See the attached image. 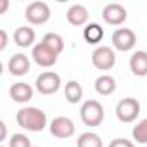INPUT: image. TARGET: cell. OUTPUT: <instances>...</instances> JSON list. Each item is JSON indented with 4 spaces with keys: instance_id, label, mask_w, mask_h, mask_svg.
Instances as JSON below:
<instances>
[{
    "instance_id": "13",
    "label": "cell",
    "mask_w": 147,
    "mask_h": 147,
    "mask_svg": "<svg viewBox=\"0 0 147 147\" xmlns=\"http://www.w3.org/2000/svg\"><path fill=\"white\" fill-rule=\"evenodd\" d=\"M66 19L69 24L73 26H83L87 21H88V11L87 7L80 5V4H75V5H71L66 12Z\"/></svg>"
},
{
    "instance_id": "23",
    "label": "cell",
    "mask_w": 147,
    "mask_h": 147,
    "mask_svg": "<svg viewBox=\"0 0 147 147\" xmlns=\"http://www.w3.org/2000/svg\"><path fill=\"white\" fill-rule=\"evenodd\" d=\"M109 147H135V144L128 138H114V140H111Z\"/></svg>"
},
{
    "instance_id": "15",
    "label": "cell",
    "mask_w": 147,
    "mask_h": 147,
    "mask_svg": "<svg viewBox=\"0 0 147 147\" xmlns=\"http://www.w3.org/2000/svg\"><path fill=\"white\" fill-rule=\"evenodd\" d=\"M36 38V33L33 28H28V26H19L16 31H14V42L18 47L21 49H26V47H31L33 42Z\"/></svg>"
},
{
    "instance_id": "6",
    "label": "cell",
    "mask_w": 147,
    "mask_h": 147,
    "mask_svg": "<svg viewBox=\"0 0 147 147\" xmlns=\"http://www.w3.org/2000/svg\"><path fill=\"white\" fill-rule=\"evenodd\" d=\"M92 64L94 67L100 69V71H107V69H113L114 64H116V54L111 47H97L94 52H92Z\"/></svg>"
},
{
    "instance_id": "12",
    "label": "cell",
    "mask_w": 147,
    "mask_h": 147,
    "mask_svg": "<svg viewBox=\"0 0 147 147\" xmlns=\"http://www.w3.org/2000/svg\"><path fill=\"white\" fill-rule=\"evenodd\" d=\"M9 95L14 102L24 104V102H30L33 99V88L26 82H18L9 88Z\"/></svg>"
},
{
    "instance_id": "11",
    "label": "cell",
    "mask_w": 147,
    "mask_h": 147,
    "mask_svg": "<svg viewBox=\"0 0 147 147\" xmlns=\"http://www.w3.org/2000/svg\"><path fill=\"white\" fill-rule=\"evenodd\" d=\"M7 67H9V73H11L12 76H23V75H26V73L30 71L31 62H30V59H28L26 54H14L9 59Z\"/></svg>"
},
{
    "instance_id": "17",
    "label": "cell",
    "mask_w": 147,
    "mask_h": 147,
    "mask_svg": "<svg viewBox=\"0 0 147 147\" xmlns=\"http://www.w3.org/2000/svg\"><path fill=\"white\" fill-rule=\"evenodd\" d=\"M94 88H95V92L100 94V95H111V94H114V90H116V80H114L113 76H109V75H102V76H99V78L95 80Z\"/></svg>"
},
{
    "instance_id": "27",
    "label": "cell",
    "mask_w": 147,
    "mask_h": 147,
    "mask_svg": "<svg viewBox=\"0 0 147 147\" xmlns=\"http://www.w3.org/2000/svg\"><path fill=\"white\" fill-rule=\"evenodd\" d=\"M2 147H4V145H2Z\"/></svg>"
},
{
    "instance_id": "4",
    "label": "cell",
    "mask_w": 147,
    "mask_h": 147,
    "mask_svg": "<svg viewBox=\"0 0 147 147\" xmlns=\"http://www.w3.org/2000/svg\"><path fill=\"white\" fill-rule=\"evenodd\" d=\"M35 87L42 95H52L61 88V76L54 71H43L36 76Z\"/></svg>"
},
{
    "instance_id": "8",
    "label": "cell",
    "mask_w": 147,
    "mask_h": 147,
    "mask_svg": "<svg viewBox=\"0 0 147 147\" xmlns=\"http://www.w3.org/2000/svg\"><path fill=\"white\" fill-rule=\"evenodd\" d=\"M31 57H33V61H35L40 67H52V66L57 62L59 54L54 52L50 47H47L43 42H40V43H36V45L33 47Z\"/></svg>"
},
{
    "instance_id": "21",
    "label": "cell",
    "mask_w": 147,
    "mask_h": 147,
    "mask_svg": "<svg viewBox=\"0 0 147 147\" xmlns=\"http://www.w3.org/2000/svg\"><path fill=\"white\" fill-rule=\"evenodd\" d=\"M131 135H133L135 142H138V144H147V118L142 119V121H138V123L133 126Z\"/></svg>"
},
{
    "instance_id": "18",
    "label": "cell",
    "mask_w": 147,
    "mask_h": 147,
    "mask_svg": "<svg viewBox=\"0 0 147 147\" xmlns=\"http://www.w3.org/2000/svg\"><path fill=\"white\" fill-rule=\"evenodd\" d=\"M83 38H85L87 43L95 45V43H99V42L104 38V28H102L100 24H97V23H90V24L83 30Z\"/></svg>"
},
{
    "instance_id": "3",
    "label": "cell",
    "mask_w": 147,
    "mask_h": 147,
    "mask_svg": "<svg viewBox=\"0 0 147 147\" xmlns=\"http://www.w3.org/2000/svg\"><path fill=\"white\" fill-rule=\"evenodd\" d=\"M140 102L133 97H125L116 104V116L121 123H133L138 118Z\"/></svg>"
},
{
    "instance_id": "2",
    "label": "cell",
    "mask_w": 147,
    "mask_h": 147,
    "mask_svg": "<svg viewBox=\"0 0 147 147\" xmlns=\"http://www.w3.org/2000/svg\"><path fill=\"white\" fill-rule=\"evenodd\" d=\"M80 118L87 126H99L104 121V106L99 100L88 99L80 109Z\"/></svg>"
},
{
    "instance_id": "24",
    "label": "cell",
    "mask_w": 147,
    "mask_h": 147,
    "mask_svg": "<svg viewBox=\"0 0 147 147\" xmlns=\"http://www.w3.org/2000/svg\"><path fill=\"white\" fill-rule=\"evenodd\" d=\"M0 36H2V42H0V50H5V47H7V31L2 30V31H0Z\"/></svg>"
},
{
    "instance_id": "10",
    "label": "cell",
    "mask_w": 147,
    "mask_h": 147,
    "mask_svg": "<svg viewBox=\"0 0 147 147\" xmlns=\"http://www.w3.org/2000/svg\"><path fill=\"white\" fill-rule=\"evenodd\" d=\"M128 12L121 4H107L102 11V19L111 26H119L126 21Z\"/></svg>"
},
{
    "instance_id": "14",
    "label": "cell",
    "mask_w": 147,
    "mask_h": 147,
    "mask_svg": "<svg viewBox=\"0 0 147 147\" xmlns=\"http://www.w3.org/2000/svg\"><path fill=\"white\" fill-rule=\"evenodd\" d=\"M130 69L135 76H147V52L137 50L130 57Z\"/></svg>"
},
{
    "instance_id": "7",
    "label": "cell",
    "mask_w": 147,
    "mask_h": 147,
    "mask_svg": "<svg viewBox=\"0 0 147 147\" xmlns=\"http://www.w3.org/2000/svg\"><path fill=\"white\" fill-rule=\"evenodd\" d=\"M24 18L31 24H45L50 19V7L45 2H31L24 11Z\"/></svg>"
},
{
    "instance_id": "26",
    "label": "cell",
    "mask_w": 147,
    "mask_h": 147,
    "mask_svg": "<svg viewBox=\"0 0 147 147\" xmlns=\"http://www.w3.org/2000/svg\"><path fill=\"white\" fill-rule=\"evenodd\" d=\"M9 7V0H2V7H0V14H4Z\"/></svg>"
},
{
    "instance_id": "25",
    "label": "cell",
    "mask_w": 147,
    "mask_h": 147,
    "mask_svg": "<svg viewBox=\"0 0 147 147\" xmlns=\"http://www.w3.org/2000/svg\"><path fill=\"white\" fill-rule=\"evenodd\" d=\"M0 128H2V137H0V140H5V137H7V126H5L4 121L0 123Z\"/></svg>"
},
{
    "instance_id": "22",
    "label": "cell",
    "mask_w": 147,
    "mask_h": 147,
    "mask_svg": "<svg viewBox=\"0 0 147 147\" xmlns=\"http://www.w3.org/2000/svg\"><path fill=\"white\" fill-rule=\"evenodd\" d=\"M9 147H33L30 138L23 133H14L11 138H9Z\"/></svg>"
},
{
    "instance_id": "19",
    "label": "cell",
    "mask_w": 147,
    "mask_h": 147,
    "mask_svg": "<svg viewBox=\"0 0 147 147\" xmlns=\"http://www.w3.org/2000/svg\"><path fill=\"white\" fill-rule=\"evenodd\" d=\"M76 147H104L102 138L94 133V131H85L78 137L76 140Z\"/></svg>"
},
{
    "instance_id": "20",
    "label": "cell",
    "mask_w": 147,
    "mask_h": 147,
    "mask_svg": "<svg viewBox=\"0 0 147 147\" xmlns=\"http://www.w3.org/2000/svg\"><path fill=\"white\" fill-rule=\"evenodd\" d=\"M42 42H43L47 47H50L54 52H57V54H61V52L64 50V40H62V36L57 35V33H47V35L42 38Z\"/></svg>"
},
{
    "instance_id": "16",
    "label": "cell",
    "mask_w": 147,
    "mask_h": 147,
    "mask_svg": "<svg viewBox=\"0 0 147 147\" xmlns=\"http://www.w3.org/2000/svg\"><path fill=\"white\" fill-rule=\"evenodd\" d=\"M64 97H66V100L69 104H78L83 99V88H82V85L78 82H75V80L67 82L66 87H64Z\"/></svg>"
},
{
    "instance_id": "1",
    "label": "cell",
    "mask_w": 147,
    "mask_h": 147,
    "mask_svg": "<svg viewBox=\"0 0 147 147\" xmlns=\"http://www.w3.org/2000/svg\"><path fill=\"white\" fill-rule=\"evenodd\" d=\"M16 121L28 131H42L47 126V114L38 107H21L16 114Z\"/></svg>"
},
{
    "instance_id": "5",
    "label": "cell",
    "mask_w": 147,
    "mask_h": 147,
    "mask_svg": "<svg viewBox=\"0 0 147 147\" xmlns=\"http://www.w3.org/2000/svg\"><path fill=\"white\" fill-rule=\"evenodd\" d=\"M113 47L119 52H130L135 45H137V35L133 30L130 28H118L113 33Z\"/></svg>"
},
{
    "instance_id": "9",
    "label": "cell",
    "mask_w": 147,
    "mask_h": 147,
    "mask_svg": "<svg viewBox=\"0 0 147 147\" xmlns=\"http://www.w3.org/2000/svg\"><path fill=\"white\" fill-rule=\"evenodd\" d=\"M49 128H50V133H52L55 138H67V137H73V135H75V130H76L75 123H73L69 118H66V116H57V118H54V119L50 121Z\"/></svg>"
}]
</instances>
